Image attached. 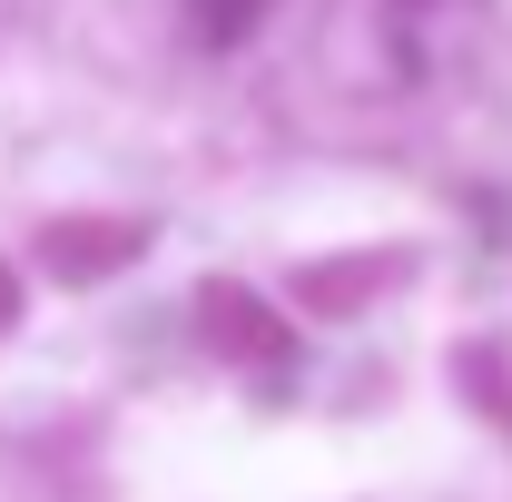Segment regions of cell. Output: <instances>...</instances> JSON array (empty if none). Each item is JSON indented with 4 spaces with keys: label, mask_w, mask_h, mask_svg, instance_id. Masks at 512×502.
I'll use <instances>...</instances> for the list:
<instances>
[{
    "label": "cell",
    "mask_w": 512,
    "mask_h": 502,
    "mask_svg": "<svg viewBox=\"0 0 512 502\" xmlns=\"http://www.w3.org/2000/svg\"><path fill=\"white\" fill-rule=\"evenodd\" d=\"M355 286H375V266H325V276H306V306H345Z\"/></svg>",
    "instance_id": "cell-4"
},
{
    "label": "cell",
    "mask_w": 512,
    "mask_h": 502,
    "mask_svg": "<svg viewBox=\"0 0 512 502\" xmlns=\"http://www.w3.org/2000/svg\"><path fill=\"white\" fill-rule=\"evenodd\" d=\"M40 256H50L60 286H99V276H119V266L148 256V227H138V217H60V227L40 237Z\"/></svg>",
    "instance_id": "cell-2"
},
{
    "label": "cell",
    "mask_w": 512,
    "mask_h": 502,
    "mask_svg": "<svg viewBox=\"0 0 512 502\" xmlns=\"http://www.w3.org/2000/svg\"><path fill=\"white\" fill-rule=\"evenodd\" d=\"M10 315H20V276H10V256H0V335H10Z\"/></svg>",
    "instance_id": "cell-5"
},
{
    "label": "cell",
    "mask_w": 512,
    "mask_h": 502,
    "mask_svg": "<svg viewBox=\"0 0 512 502\" xmlns=\"http://www.w3.org/2000/svg\"><path fill=\"white\" fill-rule=\"evenodd\" d=\"M197 325L227 365H256V375H286V355H296V325L276 306H256L247 286H197Z\"/></svg>",
    "instance_id": "cell-1"
},
{
    "label": "cell",
    "mask_w": 512,
    "mask_h": 502,
    "mask_svg": "<svg viewBox=\"0 0 512 502\" xmlns=\"http://www.w3.org/2000/svg\"><path fill=\"white\" fill-rule=\"evenodd\" d=\"M188 10H197V40H207V50H237L266 0H188Z\"/></svg>",
    "instance_id": "cell-3"
}]
</instances>
